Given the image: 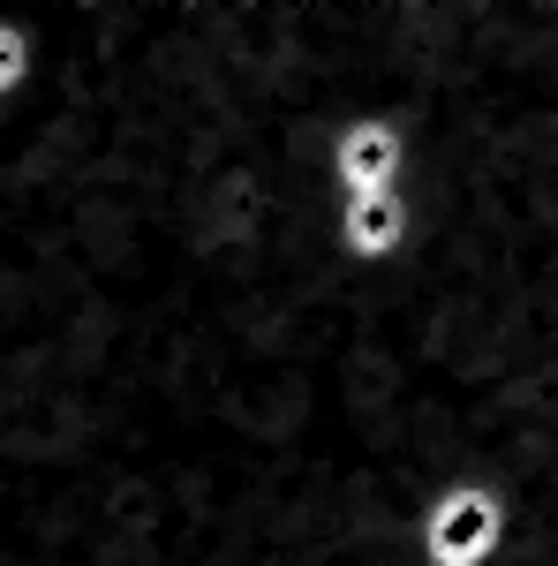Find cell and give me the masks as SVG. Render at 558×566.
I'll list each match as a JSON object with an SVG mask.
<instances>
[{"instance_id": "7a4b0ae2", "label": "cell", "mask_w": 558, "mask_h": 566, "mask_svg": "<svg viewBox=\"0 0 558 566\" xmlns=\"http://www.w3.org/2000/svg\"><path fill=\"white\" fill-rule=\"evenodd\" d=\"M408 159H415V129L400 106H362L347 114L333 144H325V175L340 197H370V189H408Z\"/></svg>"}, {"instance_id": "6da1fadb", "label": "cell", "mask_w": 558, "mask_h": 566, "mask_svg": "<svg viewBox=\"0 0 558 566\" xmlns=\"http://www.w3.org/2000/svg\"><path fill=\"white\" fill-rule=\"evenodd\" d=\"M514 544V499L498 476L438 483L415 514V559L423 566H498Z\"/></svg>"}, {"instance_id": "3957f363", "label": "cell", "mask_w": 558, "mask_h": 566, "mask_svg": "<svg viewBox=\"0 0 558 566\" xmlns=\"http://www.w3.org/2000/svg\"><path fill=\"white\" fill-rule=\"evenodd\" d=\"M31 84H39V31L0 15V106H15Z\"/></svg>"}]
</instances>
